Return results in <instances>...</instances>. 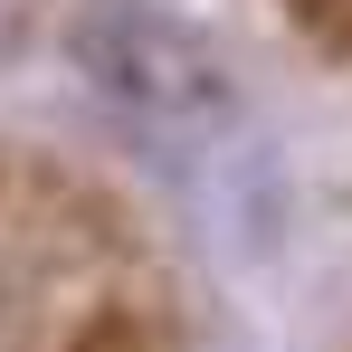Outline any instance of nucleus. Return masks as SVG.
I'll list each match as a JSON object with an SVG mask.
<instances>
[{"instance_id": "nucleus-1", "label": "nucleus", "mask_w": 352, "mask_h": 352, "mask_svg": "<svg viewBox=\"0 0 352 352\" xmlns=\"http://www.w3.org/2000/svg\"><path fill=\"white\" fill-rule=\"evenodd\" d=\"M67 67L143 133H210L238 115L219 48L162 0H86L67 19Z\"/></svg>"}, {"instance_id": "nucleus-2", "label": "nucleus", "mask_w": 352, "mask_h": 352, "mask_svg": "<svg viewBox=\"0 0 352 352\" xmlns=\"http://www.w3.org/2000/svg\"><path fill=\"white\" fill-rule=\"evenodd\" d=\"M10 29H19V0H0V38H10Z\"/></svg>"}]
</instances>
